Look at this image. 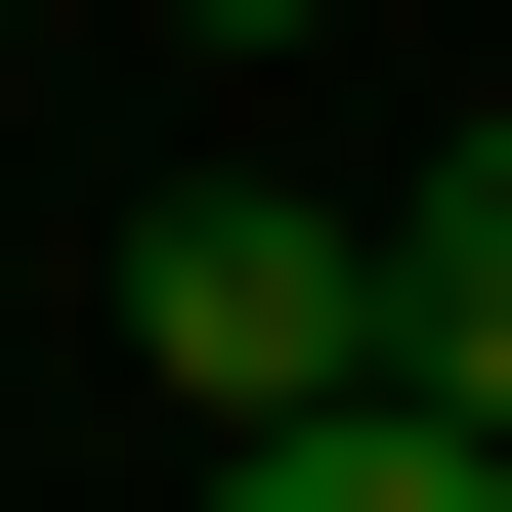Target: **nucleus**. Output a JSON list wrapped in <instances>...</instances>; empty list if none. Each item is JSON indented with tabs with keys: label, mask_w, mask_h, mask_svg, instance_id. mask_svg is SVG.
Returning a JSON list of instances; mask_svg holds the SVG:
<instances>
[{
	"label": "nucleus",
	"mask_w": 512,
	"mask_h": 512,
	"mask_svg": "<svg viewBox=\"0 0 512 512\" xmlns=\"http://www.w3.org/2000/svg\"><path fill=\"white\" fill-rule=\"evenodd\" d=\"M384 384H427V427H512V128H427V171H384Z\"/></svg>",
	"instance_id": "nucleus-2"
},
{
	"label": "nucleus",
	"mask_w": 512,
	"mask_h": 512,
	"mask_svg": "<svg viewBox=\"0 0 512 512\" xmlns=\"http://www.w3.org/2000/svg\"><path fill=\"white\" fill-rule=\"evenodd\" d=\"M128 384H171V427H342L384 384V214L342 171H171V214H128Z\"/></svg>",
	"instance_id": "nucleus-1"
},
{
	"label": "nucleus",
	"mask_w": 512,
	"mask_h": 512,
	"mask_svg": "<svg viewBox=\"0 0 512 512\" xmlns=\"http://www.w3.org/2000/svg\"><path fill=\"white\" fill-rule=\"evenodd\" d=\"M171 43H342V0H171Z\"/></svg>",
	"instance_id": "nucleus-4"
},
{
	"label": "nucleus",
	"mask_w": 512,
	"mask_h": 512,
	"mask_svg": "<svg viewBox=\"0 0 512 512\" xmlns=\"http://www.w3.org/2000/svg\"><path fill=\"white\" fill-rule=\"evenodd\" d=\"M214 512H512V427H427V384H342V427H214Z\"/></svg>",
	"instance_id": "nucleus-3"
}]
</instances>
